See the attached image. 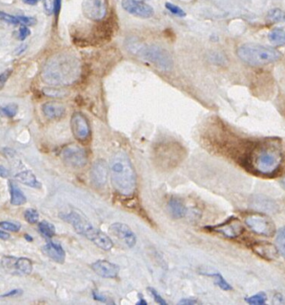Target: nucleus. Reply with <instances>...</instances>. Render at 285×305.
I'll list each match as a JSON object with an SVG mask.
<instances>
[{
    "instance_id": "f257e3e1",
    "label": "nucleus",
    "mask_w": 285,
    "mask_h": 305,
    "mask_svg": "<svg viewBox=\"0 0 285 305\" xmlns=\"http://www.w3.org/2000/svg\"><path fill=\"white\" fill-rule=\"evenodd\" d=\"M284 161V152L278 140H257L253 142L242 167L262 177H274L280 173Z\"/></svg>"
},
{
    "instance_id": "f03ea898",
    "label": "nucleus",
    "mask_w": 285,
    "mask_h": 305,
    "mask_svg": "<svg viewBox=\"0 0 285 305\" xmlns=\"http://www.w3.org/2000/svg\"><path fill=\"white\" fill-rule=\"evenodd\" d=\"M80 74V63L76 57L67 52L49 58L42 70L41 77L51 85H69L74 83Z\"/></svg>"
},
{
    "instance_id": "7ed1b4c3",
    "label": "nucleus",
    "mask_w": 285,
    "mask_h": 305,
    "mask_svg": "<svg viewBox=\"0 0 285 305\" xmlns=\"http://www.w3.org/2000/svg\"><path fill=\"white\" fill-rule=\"evenodd\" d=\"M109 174L114 189L118 194L129 197L137 190V174L128 156L119 151L109 162Z\"/></svg>"
},
{
    "instance_id": "20e7f679",
    "label": "nucleus",
    "mask_w": 285,
    "mask_h": 305,
    "mask_svg": "<svg viewBox=\"0 0 285 305\" xmlns=\"http://www.w3.org/2000/svg\"><path fill=\"white\" fill-rule=\"evenodd\" d=\"M237 55L244 63L254 67L275 63L282 58L277 49L254 44L242 45L237 50Z\"/></svg>"
},
{
    "instance_id": "39448f33",
    "label": "nucleus",
    "mask_w": 285,
    "mask_h": 305,
    "mask_svg": "<svg viewBox=\"0 0 285 305\" xmlns=\"http://www.w3.org/2000/svg\"><path fill=\"white\" fill-rule=\"evenodd\" d=\"M128 49L138 58L152 64L155 68H159L162 71L168 72L172 70L173 66L172 57L168 53L167 50L161 47L131 42L128 44Z\"/></svg>"
},
{
    "instance_id": "423d86ee",
    "label": "nucleus",
    "mask_w": 285,
    "mask_h": 305,
    "mask_svg": "<svg viewBox=\"0 0 285 305\" xmlns=\"http://www.w3.org/2000/svg\"><path fill=\"white\" fill-rule=\"evenodd\" d=\"M186 156L184 148L177 141H165L154 148L155 161L162 169H172Z\"/></svg>"
},
{
    "instance_id": "0eeeda50",
    "label": "nucleus",
    "mask_w": 285,
    "mask_h": 305,
    "mask_svg": "<svg viewBox=\"0 0 285 305\" xmlns=\"http://www.w3.org/2000/svg\"><path fill=\"white\" fill-rule=\"evenodd\" d=\"M245 223L249 228H250L256 235L271 237H274L276 234L275 224L264 214H249L245 218Z\"/></svg>"
},
{
    "instance_id": "6e6552de",
    "label": "nucleus",
    "mask_w": 285,
    "mask_h": 305,
    "mask_svg": "<svg viewBox=\"0 0 285 305\" xmlns=\"http://www.w3.org/2000/svg\"><path fill=\"white\" fill-rule=\"evenodd\" d=\"M61 158L66 165L74 169H83L88 161L86 151L77 144H70L65 147L61 152Z\"/></svg>"
},
{
    "instance_id": "1a4fd4ad",
    "label": "nucleus",
    "mask_w": 285,
    "mask_h": 305,
    "mask_svg": "<svg viewBox=\"0 0 285 305\" xmlns=\"http://www.w3.org/2000/svg\"><path fill=\"white\" fill-rule=\"evenodd\" d=\"M1 265L5 271L15 276H28L33 272V262L27 258L4 256Z\"/></svg>"
},
{
    "instance_id": "9d476101",
    "label": "nucleus",
    "mask_w": 285,
    "mask_h": 305,
    "mask_svg": "<svg viewBox=\"0 0 285 305\" xmlns=\"http://www.w3.org/2000/svg\"><path fill=\"white\" fill-rule=\"evenodd\" d=\"M72 134L76 140L85 142L91 137V127L88 120L80 112H74L70 121Z\"/></svg>"
},
{
    "instance_id": "9b49d317",
    "label": "nucleus",
    "mask_w": 285,
    "mask_h": 305,
    "mask_svg": "<svg viewBox=\"0 0 285 305\" xmlns=\"http://www.w3.org/2000/svg\"><path fill=\"white\" fill-rule=\"evenodd\" d=\"M82 9L89 20L102 21L107 14V0H84Z\"/></svg>"
},
{
    "instance_id": "f8f14e48",
    "label": "nucleus",
    "mask_w": 285,
    "mask_h": 305,
    "mask_svg": "<svg viewBox=\"0 0 285 305\" xmlns=\"http://www.w3.org/2000/svg\"><path fill=\"white\" fill-rule=\"evenodd\" d=\"M122 7L130 15H135L139 18H150L154 15V10L152 6L146 4L145 2L139 0H122Z\"/></svg>"
},
{
    "instance_id": "ddd939ff",
    "label": "nucleus",
    "mask_w": 285,
    "mask_h": 305,
    "mask_svg": "<svg viewBox=\"0 0 285 305\" xmlns=\"http://www.w3.org/2000/svg\"><path fill=\"white\" fill-rule=\"evenodd\" d=\"M108 230L111 235L122 241L128 247L133 248L136 245L137 237L128 225L124 223H114Z\"/></svg>"
},
{
    "instance_id": "4468645a",
    "label": "nucleus",
    "mask_w": 285,
    "mask_h": 305,
    "mask_svg": "<svg viewBox=\"0 0 285 305\" xmlns=\"http://www.w3.org/2000/svg\"><path fill=\"white\" fill-rule=\"evenodd\" d=\"M211 230L220 233L221 235L228 238H235L244 232V228L237 218H231L221 225L211 228Z\"/></svg>"
},
{
    "instance_id": "2eb2a0df",
    "label": "nucleus",
    "mask_w": 285,
    "mask_h": 305,
    "mask_svg": "<svg viewBox=\"0 0 285 305\" xmlns=\"http://www.w3.org/2000/svg\"><path fill=\"white\" fill-rule=\"evenodd\" d=\"M85 237L94 242L96 246L101 248L104 251H110L113 247L112 240L105 233L102 232L97 228L91 227L84 235Z\"/></svg>"
},
{
    "instance_id": "dca6fc26",
    "label": "nucleus",
    "mask_w": 285,
    "mask_h": 305,
    "mask_svg": "<svg viewBox=\"0 0 285 305\" xmlns=\"http://www.w3.org/2000/svg\"><path fill=\"white\" fill-rule=\"evenodd\" d=\"M108 174V167L106 163L104 160H97L91 169V181L97 188H102L107 183Z\"/></svg>"
},
{
    "instance_id": "f3484780",
    "label": "nucleus",
    "mask_w": 285,
    "mask_h": 305,
    "mask_svg": "<svg viewBox=\"0 0 285 305\" xmlns=\"http://www.w3.org/2000/svg\"><path fill=\"white\" fill-rule=\"evenodd\" d=\"M91 267L98 276L104 278H115L119 273V267L118 265L105 260H99L94 262Z\"/></svg>"
},
{
    "instance_id": "a211bd4d",
    "label": "nucleus",
    "mask_w": 285,
    "mask_h": 305,
    "mask_svg": "<svg viewBox=\"0 0 285 305\" xmlns=\"http://www.w3.org/2000/svg\"><path fill=\"white\" fill-rule=\"evenodd\" d=\"M60 218L65 220L66 222L71 224L75 230V232L83 236L89 228L93 227L92 224L89 223L83 216L74 211L69 212V213L60 214Z\"/></svg>"
},
{
    "instance_id": "6ab92c4d",
    "label": "nucleus",
    "mask_w": 285,
    "mask_h": 305,
    "mask_svg": "<svg viewBox=\"0 0 285 305\" xmlns=\"http://www.w3.org/2000/svg\"><path fill=\"white\" fill-rule=\"evenodd\" d=\"M41 251L46 256L49 257L55 262H58L60 264L64 263L66 260V252L60 244L49 241L41 248Z\"/></svg>"
},
{
    "instance_id": "aec40b11",
    "label": "nucleus",
    "mask_w": 285,
    "mask_h": 305,
    "mask_svg": "<svg viewBox=\"0 0 285 305\" xmlns=\"http://www.w3.org/2000/svg\"><path fill=\"white\" fill-rule=\"evenodd\" d=\"M252 250L256 252V254H258L259 256L263 257L264 259L268 260V261L275 260L277 255L279 254L276 245L275 246L268 242H255L252 245Z\"/></svg>"
},
{
    "instance_id": "412c9836",
    "label": "nucleus",
    "mask_w": 285,
    "mask_h": 305,
    "mask_svg": "<svg viewBox=\"0 0 285 305\" xmlns=\"http://www.w3.org/2000/svg\"><path fill=\"white\" fill-rule=\"evenodd\" d=\"M41 110L49 119H59L66 114V107L58 102H46L42 105Z\"/></svg>"
},
{
    "instance_id": "4be33fe9",
    "label": "nucleus",
    "mask_w": 285,
    "mask_h": 305,
    "mask_svg": "<svg viewBox=\"0 0 285 305\" xmlns=\"http://www.w3.org/2000/svg\"><path fill=\"white\" fill-rule=\"evenodd\" d=\"M15 178L17 181H19L20 183L25 184L32 188H35V189L41 188V184L36 178L35 174L30 170L21 171L18 174H15Z\"/></svg>"
},
{
    "instance_id": "5701e85b",
    "label": "nucleus",
    "mask_w": 285,
    "mask_h": 305,
    "mask_svg": "<svg viewBox=\"0 0 285 305\" xmlns=\"http://www.w3.org/2000/svg\"><path fill=\"white\" fill-rule=\"evenodd\" d=\"M170 213L174 218H182L186 215V207L180 199L172 197L168 203Z\"/></svg>"
},
{
    "instance_id": "b1692460",
    "label": "nucleus",
    "mask_w": 285,
    "mask_h": 305,
    "mask_svg": "<svg viewBox=\"0 0 285 305\" xmlns=\"http://www.w3.org/2000/svg\"><path fill=\"white\" fill-rule=\"evenodd\" d=\"M10 203L14 206H22L26 203L27 199L19 187L13 182L9 181Z\"/></svg>"
},
{
    "instance_id": "393cba45",
    "label": "nucleus",
    "mask_w": 285,
    "mask_h": 305,
    "mask_svg": "<svg viewBox=\"0 0 285 305\" xmlns=\"http://www.w3.org/2000/svg\"><path fill=\"white\" fill-rule=\"evenodd\" d=\"M268 39L275 46L285 45V31L280 28L272 30L268 34Z\"/></svg>"
},
{
    "instance_id": "a878e982",
    "label": "nucleus",
    "mask_w": 285,
    "mask_h": 305,
    "mask_svg": "<svg viewBox=\"0 0 285 305\" xmlns=\"http://www.w3.org/2000/svg\"><path fill=\"white\" fill-rule=\"evenodd\" d=\"M38 228L40 234L47 238L53 237L56 234L55 227L53 224L48 221H41L38 225Z\"/></svg>"
},
{
    "instance_id": "bb28decb",
    "label": "nucleus",
    "mask_w": 285,
    "mask_h": 305,
    "mask_svg": "<svg viewBox=\"0 0 285 305\" xmlns=\"http://www.w3.org/2000/svg\"><path fill=\"white\" fill-rule=\"evenodd\" d=\"M276 242L279 254L285 259V226L280 228L277 233Z\"/></svg>"
},
{
    "instance_id": "cd10ccee",
    "label": "nucleus",
    "mask_w": 285,
    "mask_h": 305,
    "mask_svg": "<svg viewBox=\"0 0 285 305\" xmlns=\"http://www.w3.org/2000/svg\"><path fill=\"white\" fill-rule=\"evenodd\" d=\"M206 275L213 277L214 279V282H215L217 286L221 288L222 290H232V286L227 282L226 279L220 273H211V274H206Z\"/></svg>"
},
{
    "instance_id": "c85d7f7f",
    "label": "nucleus",
    "mask_w": 285,
    "mask_h": 305,
    "mask_svg": "<svg viewBox=\"0 0 285 305\" xmlns=\"http://www.w3.org/2000/svg\"><path fill=\"white\" fill-rule=\"evenodd\" d=\"M266 299H267V297H266V294L264 292H261V293L256 294L254 296L247 297V298H245V301L249 305H263L266 304Z\"/></svg>"
},
{
    "instance_id": "c756f323",
    "label": "nucleus",
    "mask_w": 285,
    "mask_h": 305,
    "mask_svg": "<svg viewBox=\"0 0 285 305\" xmlns=\"http://www.w3.org/2000/svg\"><path fill=\"white\" fill-rule=\"evenodd\" d=\"M1 111L3 113L4 116L12 118V117L16 116V114L18 112V105L15 104V103H10L5 107H2Z\"/></svg>"
},
{
    "instance_id": "7c9ffc66",
    "label": "nucleus",
    "mask_w": 285,
    "mask_h": 305,
    "mask_svg": "<svg viewBox=\"0 0 285 305\" xmlns=\"http://www.w3.org/2000/svg\"><path fill=\"white\" fill-rule=\"evenodd\" d=\"M39 213L35 208H28L25 212V220L30 224H36L39 221Z\"/></svg>"
},
{
    "instance_id": "2f4dec72",
    "label": "nucleus",
    "mask_w": 285,
    "mask_h": 305,
    "mask_svg": "<svg viewBox=\"0 0 285 305\" xmlns=\"http://www.w3.org/2000/svg\"><path fill=\"white\" fill-rule=\"evenodd\" d=\"M165 7L172 13V15H176L178 17H185L186 16V12L184 10L180 8L179 6L172 4V3L168 2L165 4Z\"/></svg>"
},
{
    "instance_id": "473e14b6",
    "label": "nucleus",
    "mask_w": 285,
    "mask_h": 305,
    "mask_svg": "<svg viewBox=\"0 0 285 305\" xmlns=\"http://www.w3.org/2000/svg\"><path fill=\"white\" fill-rule=\"evenodd\" d=\"M0 17H1L2 21H4V22L7 23V24H10V25H18V24H21L18 16L9 15L7 13H5V12H1L0 13Z\"/></svg>"
},
{
    "instance_id": "72a5a7b5",
    "label": "nucleus",
    "mask_w": 285,
    "mask_h": 305,
    "mask_svg": "<svg viewBox=\"0 0 285 305\" xmlns=\"http://www.w3.org/2000/svg\"><path fill=\"white\" fill-rule=\"evenodd\" d=\"M43 93L46 96L53 98L63 97L65 95V92L63 91L52 87L45 88L43 89Z\"/></svg>"
},
{
    "instance_id": "f704fd0d",
    "label": "nucleus",
    "mask_w": 285,
    "mask_h": 305,
    "mask_svg": "<svg viewBox=\"0 0 285 305\" xmlns=\"http://www.w3.org/2000/svg\"><path fill=\"white\" fill-rule=\"evenodd\" d=\"M0 226L2 229H5L10 232H18L21 229V226L15 223L8 222V221H2L0 223Z\"/></svg>"
},
{
    "instance_id": "c9c22d12",
    "label": "nucleus",
    "mask_w": 285,
    "mask_h": 305,
    "mask_svg": "<svg viewBox=\"0 0 285 305\" xmlns=\"http://www.w3.org/2000/svg\"><path fill=\"white\" fill-rule=\"evenodd\" d=\"M46 15H51L55 13V0H42Z\"/></svg>"
},
{
    "instance_id": "e433bc0d",
    "label": "nucleus",
    "mask_w": 285,
    "mask_h": 305,
    "mask_svg": "<svg viewBox=\"0 0 285 305\" xmlns=\"http://www.w3.org/2000/svg\"><path fill=\"white\" fill-rule=\"evenodd\" d=\"M268 19L270 20L271 22H278L283 18V12L280 9H273L271 10L269 14L267 15Z\"/></svg>"
},
{
    "instance_id": "4c0bfd02",
    "label": "nucleus",
    "mask_w": 285,
    "mask_h": 305,
    "mask_svg": "<svg viewBox=\"0 0 285 305\" xmlns=\"http://www.w3.org/2000/svg\"><path fill=\"white\" fill-rule=\"evenodd\" d=\"M147 289L148 291L150 292V294L152 295L154 301H155L157 304L161 305H167V302L164 300L162 296L159 295V293H158L157 291L155 290V289H153L152 287H148Z\"/></svg>"
},
{
    "instance_id": "58836bf2",
    "label": "nucleus",
    "mask_w": 285,
    "mask_h": 305,
    "mask_svg": "<svg viewBox=\"0 0 285 305\" xmlns=\"http://www.w3.org/2000/svg\"><path fill=\"white\" fill-rule=\"evenodd\" d=\"M21 24H24L25 25H34L36 24L37 20L35 17H31V16H25V15H20L18 16Z\"/></svg>"
},
{
    "instance_id": "ea45409f",
    "label": "nucleus",
    "mask_w": 285,
    "mask_h": 305,
    "mask_svg": "<svg viewBox=\"0 0 285 305\" xmlns=\"http://www.w3.org/2000/svg\"><path fill=\"white\" fill-rule=\"evenodd\" d=\"M30 34H31V31L28 29V27L26 25H22L20 27L19 32H18V37H19L20 40H25Z\"/></svg>"
},
{
    "instance_id": "a19ab883",
    "label": "nucleus",
    "mask_w": 285,
    "mask_h": 305,
    "mask_svg": "<svg viewBox=\"0 0 285 305\" xmlns=\"http://www.w3.org/2000/svg\"><path fill=\"white\" fill-rule=\"evenodd\" d=\"M23 294V290L22 289H14V290L9 291L7 293H5L4 295H2L1 297L4 298V297H15V296H19Z\"/></svg>"
},
{
    "instance_id": "79ce46f5",
    "label": "nucleus",
    "mask_w": 285,
    "mask_h": 305,
    "mask_svg": "<svg viewBox=\"0 0 285 305\" xmlns=\"http://www.w3.org/2000/svg\"><path fill=\"white\" fill-rule=\"evenodd\" d=\"M12 73V70H6L5 72H3V73H1V87L3 88L4 86V83L5 82H6V80L8 79V77L10 76V74Z\"/></svg>"
},
{
    "instance_id": "37998d69",
    "label": "nucleus",
    "mask_w": 285,
    "mask_h": 305,
    "mask_svg": "<svg viewBox=\"0 0 285 305\" xmlns=\"http://www.w3.org/2000/svg\"><path fill=\"white\" fill-rule=\"evenodd\" d=\"M93 297H94V300L99 301V302H102V303H107V298L103 295L97 293L96 291H93Z\"/></svg>"
},
{
    "instance_id": "c03bdc74",
    "label": "nucleus",
    "mask_w": 285,
    "mask_h": 305,
    "mask_svg": "<svg viewBox=\"0 0 285 305\" xmlns=\"http://www.w3.org/2000/svg\"><path fill=\"white\" fill-rule=\"evenodd\" d=\"M197 304V301L192 298H184L178 302V305H193Z\"/></svg>"
},
{
    "instance_id": "a18cd8bd",
    "label": "nucleus",
    "mask_w": 285,
    "mask_h": 305,
    "mask_svg": "<svg viewBox=\"0 0 285 305\" xmlns=\"http://www.w3.org/2000/svg\"><path fill=\"white\" fill-rule=\"evenodd\" d=\"M61 2L62 0H55V16L58 17L61 9Z\"/></svg>"
},
{
    "instance_id": "49530a36",
    "label": "nucleus",
    "mask_w": 285,
    "mask_h": 305,
    "mask_svg": "<svg viewBox=\"0 0 285 305\" xmlns=\"http://www.w3.org/2000/svg\"><path fill=\"white\" fill-rule=\"evenodd\" d=\"M0 174H1V177H3V178L7 177L8 174H9L8 170L6 169L3 165H1V167H0Z\"/></svg>"
},
{
    "instance_id": "de8ad7c7",
    "label": "nucleus",
    "mask_w": 285,
    "mask_h": 305,
    "mask_svg": "<svg viewBox=\"0 0 285 305\" xmlns=\"http://www.w3.org/2000/svg\"><path fill=\"white\" fill-rule=\"evenodd\" d=\"M27 49V46L26 45H21L18 49L15 50V54L17 55V56H19L21 54L24 53L25 50Z\"/></svg>"
},
{
    "instance_id": "09e8293b",
    "label": "nucleus",
    "mask_w": 285,
    "mask_h": 305,
    "mask_svg": "<svg viewBox=\"0 0 285 305\" xmlns=\"http://www.w3.org/2000/svg\"><path fill=\"white\" fill-rule=\"evenodd\" d=\"M0 238H1L3 241H6V240H8V239H9L10 235L8 233H6L5 231L1 230V231H0Z\"/></svg>"
},
{
    "instance_id": "8fccbe9b",
    "label": "nucleus",
    "mask_w": 285,
    "mask_h": 305,
    "mask_svg": "<svg viewBox=\"0 0 285 305\" xmlns=\"http://www.w3.org/2000/svg\"><path fill=\"white\" fill-rule=\"evenodd\" d=\"M25 4L30 5H37L39 2V0H23Z\"/></svg>"
},
{
    "instance_id": "3c124183",
    "label": "nucleus",
    "mask_w": 285,
    "mask_h": 305,
    "mask_svg": "<svg viewBox=\"0 0 285 305\" xmlns=\"http://www.w3.org/2000/svg\"><path fill=\"white\" fill-rule=\"evenodd\" d=\"M24 237H25V240H27L28 242H33V241H34V238H33V237H31L29 234H25V236H24Z\"/></svg>"
},
{
    "instance_id": "603ef678",
    "label": "nucleus",
    "mask_w": 285,
    "mask_h": 305,
    "mask_svg": "<svg viewBox=\"0 0 285 305\" xmlns=\"http://www.w3.org/2000/svg\"><path fill=\"white\" fill-rule=\"evenodd\" d=\"M147 305V303L145 302V301L143 300V298H140V300L138 301V303H137V305Z\"/></svg>"
},
{
    "instance_id": "864d4df0",
    "label": "nucleus",
    "mask_w": 285,
    "mask_h": 305,
    "mask_svg": "<svg viewBox=\"0 0 285 305\" xmlns=\"http://www.w3.org/2000/svg\"><path fill=\"white\" fill-rule=\"evenodd\" d=\"M281 183H282V185H283V187H284V188H285V178H284V179L282 180V182H281Z\"/></svg>"
},
{
    "instance_id": "5fc2aeb1",
    "label": "nucleus",
    "mask_w": 285,
    "mask_h": 305,
    "mask_svg": "<svg viewBox=\"0 0 285 305\" xmlns=\"http://www.w3.org/2000/svg\"></svg>"
}]
</instances>
